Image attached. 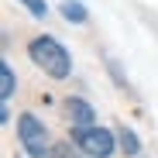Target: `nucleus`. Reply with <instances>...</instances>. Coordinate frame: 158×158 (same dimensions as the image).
Listing matches in <instances>:
<instances>
[{"label": "nucleus", "mask_w": 158, "mask_h": 158, "mask_svg": "<svg viewBox=\"0 0 158 158\" xmlns=\"http://www.w3.org/2000/svg\"><path fill=\"white\" fill-rule=\"evenodd\" d=\"M65 107H69V117L76 127H89L93 124V107L86 100H65Z\"/></svg>", "instance_id": "obj_4"}, {"label": "nucleus", "mask_w": 158, "mask_h": 158, "mask_svg": "<svg viewBox=\"0 0 158 158\" xmlns=\"http://www.w3.org/2000/svg\"><path fill=\"white\" fill-rule=\"evenodd\" d=\"M31 62L38 65V69H45L52 79H65L69 76V52L55 41V38H48V35H41V38H35L31 41Z\"/></svg>", "instance_id": "obj_1"}, {"label": "nucleus", "mask_w": 158, "mask_h": 158, "mask_svg": "<svg viewBox=\"0 0 158 158\" xmlns=\"http://www.w3.org/2000/svg\"><path fill=\"white\" fill-rule=\"evenodd\" d=\"M48 158H79V155H76V151L62 141V144H52V155H48Z\"/></svg>", "instance_id": "obj_9"}, {"label": "nucleus", "mask_w": 158, "mask_h": 158, "mask_svg": "<svg viewBox=\"0 0 158 158\" xmlns=\"http://www.w3.org/2000/svg\"><path fill=\"white\" fill-rule=\"evenodd\" d=\"M72 138H76V144L83 148L89 158H110L114 155V134L110 131H103V127H76L72 131Z\"/></svg>", "instance_id": "obj_3"}, {"label": "nucleus", "mask_w": 158, "mask_h": 158, "mask_svg": "<svg viewBox=\"0 0 158 158\" xmlns=\"http://www.w3.org/2000/svg\"><path fill=\"white\" fill-rule=\"evenodd\" d=\"M21 4L28 7L35 17H45V14H48V4H45V0H21Z\"/></svg>", "instance_id": "obj_8"}, {"label": "nucleus", "mask_w": 158, "mask_h": 158, "mask_svg": "<svg viewBox=\"0 0 158 158\" xmlns=\"http://www.w3.org/2000/svg\"><path fill=\"white\" fill-rule=\"evenodd\" d=\"M117 134H120V148H124V155H138V151H141V141H138L134 134H131L127 127H120Z\"/></svg>", "instance_id": "obj_6"}, {"label": "nucleus", "mask_w": 158, "mask_h": 158, "mask_svg": "<svg viewBox=\"0 0 158 158\" xmlns=\"http://www.w3.org/2000/svg\"><path fill=\"white\" fill-rule=\"evenodd\" d=\"M17 138H21L24 151H28L31 158H45V155H52L48 134H45V127H41V120H38L35 114H21V120H17Z\"/></svg>", "instance_id": "obj_2"}, {"label": "nucleus", "mask_w": 158, "mask_h": 158, "mask_svg": "<svg viewBox=\"0 0 158 158\" xmlns=\"http://www.w3.org/2000/svg\"><path fill=\"white\" fill-rule=\"evenodd\" d=\"M62 17H65V21H76V24H83V21H86V10L79 7V4H62Z\"/></svg>", "instance_id": "obj_7"}, {"label": "nucleus", "mask_w": 158, "mask_h": 158, "mask_svg": "<svg viewBox=\"0 0 158 158\" xmlns=\"http://www.w3.org/2000/svg\"><path fill=\"white\" fill-rule=\"evenodd\" d=\"M10 93H14V72H10V65L7 62H0V100H10Z\"/></svg>", "instance_id": "obj_5"}]
</instances>
